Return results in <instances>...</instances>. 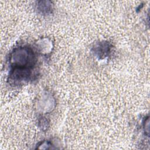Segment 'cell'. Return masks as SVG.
Returning a JSON list of instances; mask_svg holds the SVG:
<instances>
[{
	"mask_svg": "<svg viewBox=\"0 0 150 150\" xmlns=\"http://www.w3.org/2000/svg\"><path fill=\"white\" fill-rule=\"evenodd\" d=\"M13 59L15 64L20 68L24 67L28 64L32 66L33 60V56L32 52L26 48H19L14 52Z\"/></svg>",
	"mask_w": 150,
	"mask_h": 150,
	"instance_id": "obj_1",
	"label": "cell"
}]
</instances>
